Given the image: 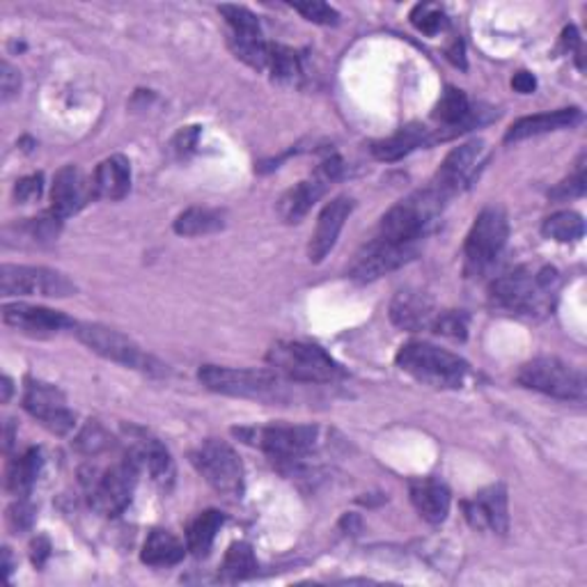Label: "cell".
<instances>
[{
  "instance_id": "14",
  "label": "cell",
  "mask_w": 587,
  "mask_h": 587,
  "mask_svg": "<svg viewBox=\"0 0 587 587\" xmlns=\"http://www.w3.org/2000/svg\"><path fill=\"white\" fill-rule=\"evenodd\" d=\"M342 172V161L338 157L326 159L310 180H303L290 191L282 193V198L278 200V213L280 219L294 225L301 223V219H306L308 211L315 207V203L326 193V188L335 182Z\"/></svg>"
},
{
  "instance_id": "4",
  "label": "cell",
  "mask_w": 587,
  "mask_h": 587,
  "mask_svg": "<svg viewBox=\"0 0 587 587\" xmlns=\"http://www.w3.org/2000/svg\"><path fill=\"white\" fill-rule=\"evenodd\" d=\"M267 363L282 379L296 383H335L344 377L342 365L310 342L280 340L269 350Z\"/></svg>"
},
{
  "instance_id": "24",
  "label": "cell",
  "mask_w": 587,
  "mask_h": 587,
  "mask_svg": "<svg viewBox=\"0 0 587 587\" xmlns=\"http://www.w3.org/2000/svg\"><path fill=\"white\" fill-rule=\"evenodd\" d=\"M411 503L425 521L437 526L448 518L452 496L443 482L433 480V477H423V480L411 482Z\"/></svg>"
},
{
  "instance_id": "21",
  "label": "cell",
  "mask_w": 587,
  "mask_h": 587,
  "mask_svg": "<svg viewBox=\"0 0 587 587\" xmlns=\"http://www.w3.org/2000/svg\"><path fill=\"white\" fill-rule=\"evenodd\" d=\"M439 310L433 301L416 290H402L390 303V321L402 331H425L431 329Z\"/></svg>"
},
{
  "instance_id": "10",
  "label": "cell",
  "mask_w": 587,
  "mask_h": 587,
  "mask_svg": "<svg viewBox=\"0 0 587 587\" xmlns=\"http://www.w3.org/2000/svg\"><path fill=\"white\" fill-rule=\"evenodd\" d=\"M510 239V221L503 207L491 205L477 216L464 244V269L468 276H482L503 253Z\"/></svg>"
},
{
  "instance_id": "43",
  "label": "cell",
  "mask_w": 587,
  "mask_h": 587,
  "mask_svg": "<svg viewBox=\"0 0 587 587\" xmlns=\"http://www.w3.org/2000/svg\"><path fill=\"white\" fill-rule=\"evenodd\" d=\"M51 555V543L47 537H37L33 543H30V558H33V564L35 567H45V562L49 560Z\"/></svg>"
},
{
  "instance_id": "18",
  "label": "cell",
  "mask_w": 587,
  "mask_h": 587,
  "mask_svg": "<svg viewBox=\"0 0 587 587\" xmlns=\"http://www.w3.org/2000/svg\"><path fill=\"white\" fill-rule=\"evenodd\" d=\"M3 321L10 329L30 338H51L64 329H76V321L60 310L28 306V303H8L3 308Z\"/></svg>"
},
{
  "instance_id": "1",
  "label": "cell",
  "mask_w": 587,
  "mask_h": 587,
  "mask_svg": "<svg viewBox=\"0 0 587 587\" xmlns=\"http://www.w3.org/2000/svg\"><path fill=\"white\" fill-rule=\"evenodd\" d=\"M558 288V271L553 267H521L503 278H498L489 298L493 308L518 317H543L553 308Z\"/></svg>"
},
{
  "instance_id": "33",
  "label": "cell",
  "mask_w": 587,
  "mask_h": 587,
  "mask_svg": "<svg viewBox=\"0 0 587 587\" xmlns=\"http://www.w3.org/2000/svg\"><path fill=\"white\" fill-rule=\"evenodd\" d=\"M223 576L230 580H244L257 572V560L253 547L246 541H236L228 549L223 560Z\"/></svg>"
},
{
  "instance_id": "19",
  "label": "cell",
  "mask_w": 587,
  "mask_h": 587,
  "mask_svg": "<svg viewBox=\"0 0 587 587\" xmlns=\"http://www.w3.org/2000/svg\"><path fill=\"white\" fill-rule=\"evenodd\" d=\"M95 198L93 180L85 178L78 166H64L56 172L51 186V213L58 219H70Z\"/></svg>"
},
{
  "instance_id": "27",
  "label": "cell",
  "mask_w": 587,
  "mask_h": 587,
  "mask_svg": "<svg viewBox=\"0 0 587 587\" xmlns=\"http://www.w3.org/2000/svg\"><path fill=\"white\" fill-rule=\"evenodd\" d=\"M132 452L138 456L140 466H147L157 485L170 487L172 480H175V464H172L170 452L161 445L159 439H151L149 433L138 431V439L134 441Z\"/></svg>"
},
{
  "instance_id": "11",
  "label": "cell",
  "mask_w": 587,
  "mask_h": 587,
  "mask_svg": "<svg viewBox=\"0 0 587 587\" xmlns=\"http://www.w3.org/2000/svg\"><path fill=\"white\" fill-rule=\"evenodd\" d=\"M191 462L213 491L234 500L242 498L244 464L230 443L219 439H207L193 450Z\"/></svg>"
},
{
  "instance_id": "16",
  "label": "cell",
  "mask_w": 587,
  "mask_h": 587,
  "mask_svg": "<svg viewBox=\"0 0 587 587\" xmlns=\"http://www.w3.org/2000/svg\"><path fill=\"white\" fill-rule=\"evenodd\" d=\"M24 408L37 423L58 433V437L70 433L76 425V416L68 406V398L62 395V390L45 381H28L24 393Z\"/></svg>"
},
{
  "instance_id": "32",
  "label": "cell",
  "mask_w": 587,
  "mask_h": 587,
  "mask_svg": "<svg viewBox=\"0 0 587 587\" xmlns=\"http://www.w3.org/2000/svg\"><path fill=\"white\" fill-rule=\"evenodd\" d=\"M541 232H543V236H549V239H553V242H560V244L578 242V239H583V234H585L583 216L576 211H558L543 221Z\"/></svg>"
},
{
  "instance_id": "2",
  "label": "cell",
  "mask_w": 587,
  "mask_h": 587,
  "mask_svg": "<svg viewBox=\"0 0 587 587\" xmlns=\"http://www.w3.org/2000/svg\"><path fill=\"white\" fill-rule=\"evenodd\" d=\"M236 437L262 450L269 462L282 473H298L317 445L319 429L313 425H269L234 429Z\"/></svg>"
},
{
  "instance_id": "38",
  "label": "cell",
  "mask_w": 587,
  "mask_h": 587,
  "mask_svg": "<svg viewBox=\"0 0 587 587\" xmlns=\"http://www.w3.org/2000/svg\"><path fill=\"white\" fill-rule=\"evenodd\" d=\"M583 193H585V155L578 157L572 175L564 182H560L549 195L553 200H570V198H578V195Z\"/></svg>"
},
{
  "instance_id": "46",
  "label": "cell",
  "mask_w": 587,
  "mask_h": 587,
  "mask_svg": "<svg viewBox=\"0 0 587 587\" xmlns=\"http://www.w3.org/2000/svg\"><path fill=\"white\" fill-rule=\"evenodd\" d=\"M10 395H12V381L10 377H3V402H10Z\"/></svg>"
},
{
  "instance_id": "36",
  "label": "cell",
  "mask_w": 587,
  "mask_h": 587,
  "mask_svg": "<svg viewBox=\"0 0 587 587\" xmlns=\"http://www.w3.org/2000/svg\"><path fill=\"white\" fill-rule=\"evenodd\" d=\"M433 333L452 338V340H466L468 333V317L462 310H439L437 319L431 326Z\"/></svg>"
},
{
  "instance_id": "3",
  "label": "cell",
  "mask_w": 587,
  "mask_h": 587,
  "mask_svg": "<svg viewBox=\"0 0 587 587\" xmlns=\"http://www.w3.org/2000/svg\"><path fill=\"white\" fill-rule=\"evenodd\" d=\"M445 205L448 200L433 186L411 193L408 198L386 211L375 236L395 244L420 246L423 236L429 232L433 221L439 219Z\"/></svg>"
},
{
  "instance_id": "5",
  "label": "cell",
  "mask_w": 587,
  "mask_h": 587,
  "mask_svg": "<svg viewBox=\"0 0 587 587\" xmlns=\"http://www.w3.org/2000/svg\"><path fill=\"white\" fill-rule=\"evenodd\" d=\"M395 363L408 377L441 390L462 388L470 375V365L464 358L429 342H406Z\"/></svg>"
},
{
  "instance_id": "26",
  "label": "cell",
  "mask_w": 587,
  "mask_h": 587,
  "mask_svg": "<svg viewBox=\"0 0 587 587\" xmlns=\"http://www.w3.org/2000/svg\"><path fill=\"white\" fill-rule=\"evenodd\" d=\"M433 143H437V136H433L431 129L423 124H406L398 134L377 140L372 145V155L379 161H400L406 155H411V151L433 145Z\"/></svg>"
},
{
  "instance_id": "34",
  "label": "cell",
  "mask_w": 587,
  "mask_h": 587,
  "mask_svg": "<svg viewBox=\"0 0 587 587\" xmlns=\"http://www.w3.org/2000/svg\"><path fill=\"white\" fill-rule=\"evenodd\" d=\"M411 24L416 26L423 35L427 37H437L448 28V16L441 5L433 3H420L411 10Z\"/></svg>"
},
{
  "instance_id": "42",
  "label": "cell",
  "mask_w": 587,
  "mask_h": 587,
  "mask_svg": "<svg viewBox=\"0 0 587 587\" xmlns=\"http://www.w3.org/2000/svg\"><path fill=\"white\" fill-rule=\"evenodd\" d=\"M0 88H3V101H10L19 88H21V76L12 68L10 62H3V76H0Z\"/></svg>"
},
{
  "instance_id": "45",
  "label": "cell",
  "mask_w": 587,
  "mask_h": 587,
  "mask_svg": "<svg viewBox=\"0 0 587 587\" xmlns=\"http://www.w3.org/2000/svg\"><path fill=\"white\" fill-rule=\"evenodd\" d=\"M3 567H5V576L12 574V555L10 549H3Z\"/></svg>"
},
{
  "instance_id": "28",
  "label": "cell",
  "mask_w": 587,
  "mask_h": 587,
  "mask_svg": "<svg viewBox=\"0 0 587 587\" xmlns=\"http://www.w3.org/2000/svg\"><path fill=\"white\" fill-rule=\"evenodd\" d=\"M184 543L168 530H151L143 543L140 560L149 567H172L184 560Z\"/></svg>"
},
{
  "instance_id": "29",
  "label": "cell",
  "mask_w": 587,
  "mask_h": 587,
  "mask_svg": "<svg viewBox=\"0 0 587 587\" xmlns=\"http://www.w3.org/2000/svg\"><path fill=\"white\" fill-rule=\"evenodd\" d=\"M41 464H45V460H41L39 448H30L21 456H16V460H12L8 466V477H5L8 491L16 498H26L33 485L37 482Z\"/></svg>"
},
{
  "instance_id": "31",
  "label": "cell",
  "mask_w": 587,
  "mask_h": 587,
  "mask_svg": "<svg viewBox=\"0 0 587 587\" xmlns=\"http://www.w3.org/2000/svg\"><path fill=\"white\" fill-rule=\"evenodd\" d=\"M225 228V216L219 209L191 207L182 211L175 221V232L180 236H205Z\"/></svg>"
},
{
  "instance_id": "6",
  "label": "cell",
  "mask_w": 587,
  "mask_h": 587,
  "mask_svg": "<svg viewBox=\"0 0 587 587\" xmlns=\"http://www.w3.org/2000/svg\"><path fill=\"white\" fill-rule=\"evenodd\" d=\"M200 383L211 393L278 402L285 398V381L276 369H246V367H221L205 365L198 372Z\"/></svg>"
},
{
  "instance_id": "23",
  "label": "cell",
  "mask_w": 587,
  "mask_h": 587,
  "mask_svg": "<svg viewBox=\"0 0 587 587\" xmlns=\"http://www.w3.org/2000/svg\"><path fill=\"white\" fill-rule=\"evenodd\" d=\"M580 120H583V113L578 111V108H560V111H553V113L521 118L507 129L505 143H518V140H528L535 136L562 132V129L576 126Z\"/></svg>"
},
{
  "instance_id": "12",
  "label": "cell",
  "mask_w": 587,
  "mask_h": 587,
  "mask_svg": "<svg viewBox=\"0 0 587 587\" xmlns=\"http://www.w3.org/2000/svg\"><path fill=\"white\" fill-rule=\"evenodd\" d=\"M0 292L3 296H51L68 298L78 292L76 282L47 267L3 265L0 269Z\"/></svg>"
},
{
  "instance_id": "30",
  "label": "cell",
  "mask_w": 587,
  "mask_h": 587,
  "mask_svg": "<svg viewBox=\"0 0 587 587\" xmlns=\"http://www.w3.org/2000/svg\"><path fill=\"white\" fill-rule=\"evenodd\" d=\"M223 524H225V516L219 510L200 512L198 516L193 518V524L188 526L186 549L193 555H198V558L207 555L209 549L213 547V539H216V535H219V530H221Z\"/></svg>"
},
{
  "instance_id": "25",
  "label": "cell",
  "mask_w": 587,
  "mask_h": 587,
  "mask_svg": "<svg viewBox=\"0 0 587 587\" xmlns=\"http://www.w3.org/2000/svg\"><path fill=\"white\" fill-rule=\"evenodd\" d=\"M95 198L101 200H122L132 188V163L126 157L113 155L99 163L93 178Z\"/></svg>"
},
{
  "instance_id": "22",
  "label": "cell",
  "mask_w": 587,
  "mask_h": 587,
  "mask_svg": "<svg viewBox=\"0 0 587 587\" xmlns=\"http://www.w3.org/2000/svg\"><path fill=\"white\" fill-rule=\"evenodd\" d=\"M433 120L441 124V132L433 134L437 136V143L448 140L460 132H466V129H470L475 122L480 124V120H477L475 113L470 111L466 93L456 88H448L443 93L437 108H433Z\"/></svg>"
},
{
  "instance_id": "35",
  "label": "cell",
  "mask_w": 587,
  "mask_h": 587,
  "mask_svg": "<svg viewBox=\"0 0 587 587\" xmlns=\"http://www.w3.org/2000/svg\"><path fill=\"white\" fill-rule=\"evenodd\" d=\"M273 78L278 81H290L296 74H301V58L296 51L280 47V45H271L269 49V68Z\"/></svg>"
},
{
  "instance_id": "13",
  "label": "cell",
  "mask_w": 587,
  "mask_h": 587,
  "mask_svg": "<svg viewBox=\"0 0 587 587\" xmlns=\"http://www.w3.org/2000/svg\"><path fill=\"white\" fill-rule=\"evenodd\" d=\"M485 161H487L485 140H470L454 147L441 163L431 186L437 188L445 200H450L456 193L466 191L473 184V180L480 175Z\"/></svg>"
},
{
  "instance_id": "40",
  "label": "cell",
  "mask_w": 587,
  "mask_h": 587,
  "mask_svg": "<svg viewBox=\"0 0 587 587\" xmlns=\"http://www.w3.org/2000/svg\"><path fill=\"white\" fill-rule=\"evenodd\" d=\"M33 505L28 503L26 498H19V503H14L10 510H8V524L12 530H26L30 528L33 524Z\"/></svg>"
},
{
  "instance_id": "37",
  "label": "cell",
  "mask_w": 587,
  "mask_h": 587,
  "mask_svg": "<svg viewBox=\"0 0 587 587\" xmlns=\"http://www.w3.org/2000/svg\"><path fill=\"white\" fill-rule=\"evenodd\" d=\"M292 8L303 16L313 21L319 26H338L340 24V12L331 5L319 3V0H308V3H292Z\"/></svg>"
},
{
  "instance_id": "15",
  "label": "cell",
  "mask_w": 587,
  "mask_h": 587,
  "mask_svg": "<svg viewBox=\"0 0 587 587\" xmlns=\"http://www.w3.org/2000/svg\"><path fill=\"white\" fill-rule=\"evenodd\" d=\"M418 253H420V246L416 244H395V242H386V239L375 236L372 242H367L363 250L356 255L350 276L358 282H372L386 273H393L400 267L408 265L411 259H416Z\"/></svg>"
},
{
  "instance_id": "39",
  "label": "cell",
  "mask_w": 587,
  "mask_h": 587,
  "mask_svg": "<svg viewBox=\"0 0 587 587\" xmlns=\"http://www.w3.org/2000/svg\"><path fill=\"white\" fill-rule=\"evenodd\" d=\"M106 445H108V433L99 425H88L83 429L81 437L76 439V448L88 452V454H95V452L103 450Z\"/></svg>"
},
{
  "instance_id": "20",
  "label": "cell",
  "mask_w": 587,
  "mask_h": 587,
  "mask_svg": "<svg viewBox=\"0 0 587 587\" xmlns=\"http://www.w3.org/2000/svg\"><path fill=\"white\" fill-rule=\"evenodd\" d=\"M356 203L352 198H346V195H340V198L331 200L326 205L319 213V221L315 228V234L310 239L308 246V257L313 265L323 262V257L333 250V246L338 244V236L354 211Z\"/></svg>"
},
{
  "instance_id": "8",
  "label": "cell",
  "mask_w": 587,
  "mask_h": 587,
  "mask_svg": "<svg viewBox=\"0 0 587 587\" xmlns=\"http://www.w3.org/2000/svg\"><path fill=\"white\" fill-rule=\"evenodd\" d=\"M74 333L90 352L99 354L106 360H113L129 369H138V372L145 375H166L163 363H159L155 356L147 354L140 344L115 329H108V326L101 323H76Z\"/></svg>"
},
{
  "instance_id": "17",
  "label": "cell",
  "mask_w": 587,
  "mask_h": 587,
  "mask_svg": "<svg viewBox=\"0 0 587 587\" xmlns=\"http://www.w3.org/2000/svg\"><path fill=\"white\" fill-rule=\"evenodd\" d=\"M464 516L475 530L507 535L510 530V500L505 485H491L464 500Z\"/></svg>"
},
{
  "instance_id": "41",
  "label": "cell",
  "mask_w": 587,
  "mask_h": 587,
  "mask_svg": "<svg viewBox=\"0 0 587 587\" xmlns=\"http://www.w3.org/2000/svg\"><path fill=\"white\" fill-rule=\"evenodd\" d=\"M41 182H45V180H41V175H30V178L19 180L16 186H14V198L19 203L37 200L41 195V188H45V184H41Z\"/></svg>"
},
{
  "instance_id": "9",
  "label": "cell",
  "mask_w": 587,
  "mask_h": 587,
  "mask_svg": "<svg viewBox=\"0 0 587 587\" xmlns=\"http://www.w3.org/2000/svg\"><path fill=\"white\" fill-rule=\"evenodd\" d=\"M516 381L541 395L564 402H583L587 393L585 375L580 369L553 356H539L521 365Z\"/></svg>"
},
{
  "instance_id": "7",
  "label": "cell",
  "mask_w": 587,
  "mask_h": 587,
  "mask_svg": "<svg viewBox=\"0 0 587 587\" xmlns=\"http://www.w3.org/2000/svg\"><path fill=\"white\" fill-rule=\"evenodd\" d=\"M140 462L134 452H129L122 462L113 464L101 473H93L85 477V489H88V503L95 512L103 516H118L124 507L132 503V496L138 485Z\"/></svg>"
},
{
  "instance_id": "44",
  "label": "cell",
  "mask_w": 587,
  "mask_h": 587,
  "mask_svg": "<svg viewBox=\"0 0 587 587\" xmlns=\"http://www.w3.org/2000/svg\"><path fill=\"white\" fill-rule=\"evenodd\" d=\"M512 88L521 95H530L537 88V78L530 72H516L512 78Z\"/></svg>"
}]
</instances>
